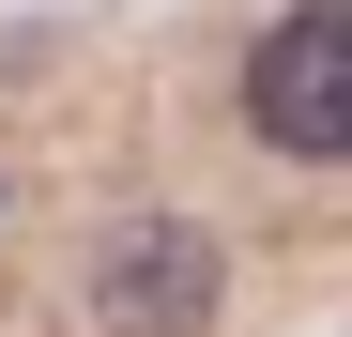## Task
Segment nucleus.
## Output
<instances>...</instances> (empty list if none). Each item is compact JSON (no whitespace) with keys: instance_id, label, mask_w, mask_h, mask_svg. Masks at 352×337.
Masks as SVG:
<instances>
[{"instance_id":"2","label":"nucleus","mask_w":352,"mask_h":337,"mask_svg":"<svg viewBox=\"0 0 352 337\" xmlns=\"http://www.w3.org/2000/svg\"><path fill=\"white\" fill-rule=\"evenodd\" d=\"M245 138L291 168H352V0H291L245 46Z\"/></svg>"},{"instance_id":"1","label":"nucleus","mask_w":352,"mask_h":337,"mask_svg":"<svg viewBox=\"0 0 352 337\" xmlns=\"http://www.w3.org/2000/svg\"><path fill=\"white\" fill-rule=\"evenodd\" d=\"M230 307V246L199 215H107L92 261H77V322L92 337H199Z\"/></svg>"}]
</instances>
